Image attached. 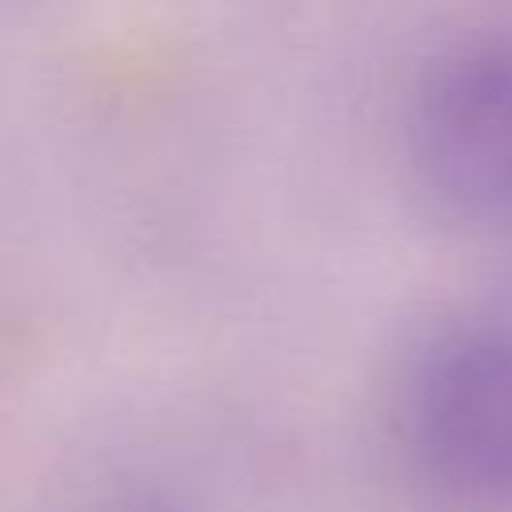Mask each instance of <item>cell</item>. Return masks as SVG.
I'll return each mask as SVG.
<instances>
[{"mask_svg": "<svg viewBox=\"0 0 512 512\" xmlns=\"http://www.w3.org/2000/svg\"><path fill=\"white\" fill-rule=\"evenodd\" d=\"M408 152L444 208L512 228V36L464 40L424 68Z\"/></svg>", "mask_w": 512, "mask_h": 512, "instance_id": "obj_2", "label": "cell"}, {"mask_svg": "<svg viewBox=\"0 0 512 512\" xmlns=\"http://www.w3.org/2000/svg\"><path fill=\"white\" fill-rule=\"evenodd\" d=\"M400 428L456 484L512 488V320L460 316L432 328L400 376Z\"/></svg>", "mask_w": 512, "mask_h": 512, "instance_id": "obj_1", "label": "cell"}]
</instances>
